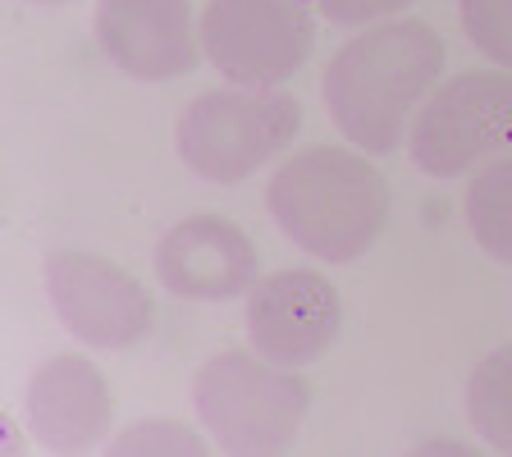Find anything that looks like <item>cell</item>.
Returning a JSON list of instances; mask_svg holds the SVG:
<instances>
[{"mask_svg": "<svg viewBox=\"0 0 512 457\" xmlns=\"http://www.w3.org/2000/svg\"><path fill=\"white\" fill-rule=\"evenodd\" d=\"M444 37L426 19H389L339 46L325 69V106L352 147L389 156L407 138V115L444 74Z\"/></svg>", "mask_w": 512, "mask_h": 457, "instance_id": "6da1fadb", "label": "cell"}, {"mask_svg": "<svg viewBox=\"0 0 512 457\" xmlns=\"http://www.w3.org/2000/svg\"><path fill=\"white\" fill-rule=\"evenodd\" d=\"M266 206L288 243L348 266L380 238L389 220V183L366 156L343 147H307L275 170Z\"/></svg>", "mask_w": 512, "mask_h": 457, "instance_id": "7a4b0ae2", "label": "cell"}, {"mask_svg": "<svg viewBox=\"0 0 512 457\" xmlns=\"http://www.w3.org/2000/svg\"><path fill=\"white\" fill-rule=\"evenodd\" d=\"M192 407L224 453H284L311 407V384L261 352H215L192 375Z\"/></svg>", "mask_w": 512, "mask_h": 457, "instance_id": "3957f363", "label": "cell"}, {"mask_svg": "<svg viewBox=\"0 0 512 457\" xmlns=\"http://www.w3.org/2000/svg\"><path fill=\"white\" fill-rule=\"evenodd\" d=\"M302 128V101L279 87H206L174 124L179 160L206 183H243Z\"/></svg>", "mask_w": 512, "mask_h": 457, "instance_id": "277c9868", "label": "cell"}, {"mask_svg": "<svg viewBox=\"0 0 512 457\" xmlns=\"http://www.w3.org/2000/svg\"><path fill=\"white\" fill-rule=\"evenodd\" d=\"M412 160L430 179H453L512 151V74L471 69L435 87L412 133Z\"/></svg>", "mask_w": 512, "mask_h": 457, "instance_id": "5b68a950", "label": "cell"}, {"mask_svg": "<svg viewBox=\"0 0 512 457\" xmlns=\"http://www.w3.org/2000/svg\"><path fill=\"white\" fill-rule=\"evenodd\" d=\"M316 19L307 0H211L202 14V51L229 83L279 87L307 64Z\"/></svg>", "mask_w": 512, "mask_h": 457, "instance_id": "8992f818", "label": "cell"}, {"mask_svg": "<svg viewBox=\"0 0 512 457\" xmlns=\"http://www.w3.org/2000/svg\"><path fill=\"white\" fill-rule=\"evenodd\" d=\"M42 275L60 325L87 348H133L151 334V293L106 256L60 247L46 256Z\"/></svg>", "mask_w": 512, "mask_h": 457, "instance_id": "52a82bcc", "label": "cell"}, {"mask_svg": "<svg viewBox=\"0 0 512 457\" xmlns=\"http://www.w3.org/2000/svg\"><path fill=\"white\" fill-rule=\"evenodd\" d=\"M343 302L320 270H275L247 293V339L275 366H311L334 348Z\"/></svg>", "mask_w": 512, "mask_h": 457, "instance_id": "ba28073f", "label": "cell"}, {"mask_svg": "<svg viewBox=\"0 0 512 457\" xmlns=\"http://www.w3.org/2000/svg\"><path fill=\"white\" fill-rule=\"evenodd\" d=\"M197 37L188 0H96V42L115 69L142 83H170L197 69Z\"/></svg>", "mask_w": 512, "mask_h": 457, "instance_id": "9c48e42d", "label": "cell"}, {"mask_svg": "<svg viewBox=\"0 0 512 457\" xmlns=\"http://www.w3.org/2000/svg\"><path fill=\"white\" fill-rule=\"evenodd\" d=\"M156 279L174 298L229 302L252 293L256 247L224 215H188L156 243Z\"/></svg>", "mask_w": 512, "mask_h": 457, "instance_id": "30bf717a", "label": "cell"}, {"mask_svg": "<svg viewBox=\"0 0 512 457\" xmlns=\"http://www.w3.org/2000/svg\"><path fill=\"white\" fill-rule=\"evenodd\" d=\"M110 384L87 357L60 352L28 380V421L51 453H87L110 430Z\"/></svg>", "mask_w": 512, "mask_h": 457, "instance_id": "8fae6325", "label": "cell"}, {"mask_svg": "<svg viewBox=\"0 0 512 457\" xmlns=\"http://www.w3.org/2000/svg\"><path fill=\"white\" fill-rule=\"evenodd\" d=\"M467 224L494 261L512 266V156L480 165V174L467 183Z\"/></svg>", "mask_w": 512, "mask_h": 457, "instance_id": "7c38bea8", "label": "cell"}, {"mask_svg": "<svg viewBox=\"0 0 512 457\" xmlns=\"http://www.w3.org/2000/svg\"><path fill=\"white\" fill-rule=\"evenodd\" d=\"M467 416L480 439L499 453H512V343L480 357L467 380Z\"/></svg>", "mask_w": 512, "mask_h": 457, "instance_id": "4fadbf2b", "label": "cell"}, {"mask_svg": "<svg viewBox=\"0 0 512 457\" xmlns=\"http://www.w3.org/2000/svg\"><path fill=\"white\" fill-rule=\"evenodd\" d=\"M458 10L471 46L512 74V0H462Z\"/></svg>", "mask_w": 512, "mask_h": 457, "instance_id": "5bb4252c", "label": "cell"}, {"mask_svg": "<svg viewBox=\"0 0 512 457\" xmlns=\"http://www.w3.org/2000/svg\"><path fill=\"white\" fill-rule=\"evenodd\" d=\"M115 453H206V439L179 421H138L115 439Z\"/></svg>", "mask_w": 512, "mask_h": 457, "instance_id": "9a60e30c", "label": "cell"}, {"mask_svg": "<svg viewBox=\"0 0 512 457\" xmlns=\"http://www.w3.org/2000/svg\"><path fill=\"white\" fill-rule=\"evenodd\" d=\"M412 0H316L320 19L339 23V28H366V23H380L389 14H403Z\"/></svg>", "mask_w": 512, "mask_h": 457, "instance_id": "2e32d148", "label": "cell"}, {"mask_svg": "<svg viewBox=\"0 0 512 457\" xmlns=\"http://www.w3.org/2000/svg\"><path fill=\"white\" fill-rule=\"evenodd\" d=\"M32 5H69V0H32Z\"/></svg>", "mask_w": 512, "mask_h": 457, "instance_id": "e0dca14e", "label": "cell"}]
</instances>
